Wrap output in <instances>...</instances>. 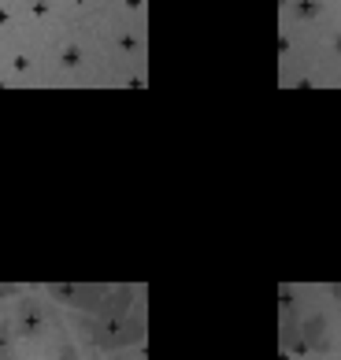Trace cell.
Wrapping results in <instances>:
<instances>
[{
    "instance_id": "cell-3",
    "label": "cell",
    "mask_w": 341,
    "mask_h": 360,
    "mask_svg": "<svg viewBox=\"0 0 341 360\" xmlns=\"http://www.w3.org/2000/svg\"><path fill=\"white\" fill-rule=\"evenodd\" d=\"M37 327H41V319H37V304H22L19 316H15V327H11V330H15L19 338H34Z\"/></svg>"
},
{
    "instance_id": "cell-6",
    "label": "cell",
    "mask_w": 341,
    "mask_h": 360,
    "mask_svg": "<svg viewBox=\"0 0 341 360\" xmlns=\"http://www.w3.org/2000/svg\"><path fill=\"white\" fill-rule=\"evenodd\" d=\"M112 360H130V356H112Z\"/></svg>"
},
{
    "instance_id": "cell-7",
    "label": "cell",
    "mask_w": 341,
    "mask_h": 360,
    "mask_svg": "<svg viewBox=\"0 0 341 360\" xmlns=\"http://www.w3.org/2000/svg\"><path fill=\"white\" fill-rule=\"evenodd\" d=\"M337 49H341V37H337Z\"/></svg>"
},
{
    "instance_id": "cell-5",
    "label": "cell",
    "mask_w": 341,
    "mask_h": 360,
    "mask_svg": "<svg viewBox=\"0 0 341 360\" xmlns=\"http://www.w3.org/2000/svg\"><path fill=\"white\" fill-rule=\"evenodd\" d=\"M60 360H78V356H74V349H63V353H60Z\"/></svg>"
},
{
    "instance_id": "cell-2",
    "label": "cell",
    "mask_w": 341,
    "mask_h": 360,
    "mask_svg": "<svg viewBox=\"0 0 341 360\" xmlns=\"http://www.w3.org/2000/svg\"><path fill=\"white\" fill-rule=\"evenodd\" d=\"M300 342H305V353H326L330 349V335H326V316L316 312L300 323Z\"/></svg>"
},
{
    "instance_id": "cell-1",
    "label": "cell",
    "mask_w": 341,
    "mask_h": 360,
    "mask_svg": "<svg viewBox=\"0 0 341 360\" xmlns=\"http://www.w3.org/2000/svg\"><path fill=\"white\" fill-rule=\"evenodd\" d=\"M82 330L89 335L93 349L115 353L145 338V319H141V309L130 312V290H119L112 293V301H100V309L93 312V319H86Z\"/></svg>"
},
{
    "instance_id": "cell-4",
    "label": "cell",
    "mask_w": 341,
    "mask_h": 360,
    "mask_svg": "<svg viewBox=\"0 0 341 360\" xmlns=\"http://www.w3.org/2000/svg\"><path fill=\"white\" fill-rule=\"evenodd\" d=\"M0 360H11V338H8V330H0Z\"/></svg>"
}]
</instances>
